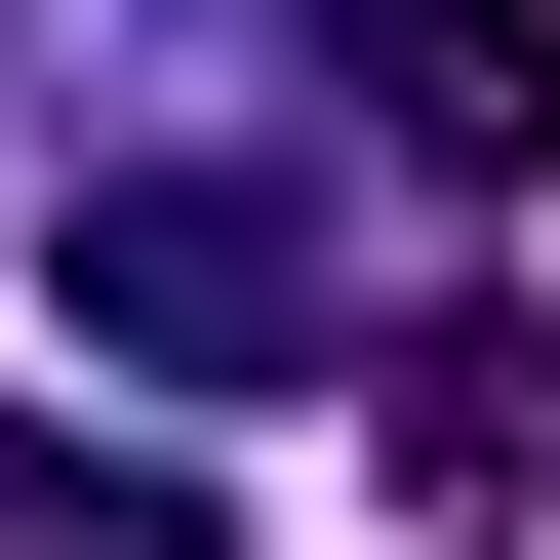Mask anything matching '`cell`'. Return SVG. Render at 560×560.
<instances>
[{
    "instance_id": "1",
    "label": "cell",
    "mask_w": 560,
    "mask_h": 560,
    "mask_svg": "<svg viewBox=\"0 0 560 560\" xmlns=\"http://www.w3.org/2000/svg\"><path fill=\"white\" fill-rule=\"evenodd\" d=\"M81 320H120L161 400H320V361H361L320 200H241V161H120V200H81Z\"/></svg>"
},
{
    "instance_id": "2",
    "label": "cell",
    "mask_w": 560,
    "mask_h": 560,
    "mask_svg": "<svg viewBox=\"0 0 560 560\" xmlns=\"http://www.w3.org/2000/svg\"><path fill=\"white\" fill-rule=\"evenodd\" d=\"M320 120L441 161V200H521V161H560V0H320Z\"/></svg>"
},
{
    "instance_id": "3",
    "label": "cell",
    "mask_w": 560,
    "mask_h": 560,
    "mask_svg": "<svg viewBox=\"0 0 560 560\" xmlns=\"http://www.w3.org/2000/svg\"><path fill=\"white\" fill-rule=\"evenodd\" d=\"M361 441H400V480H441V521H480V560H560V320H441V361H400V400H361Z\"/></svg>"
},
{
    "instance_id": "4",
    "label": "cell",
    "mask_w": 560,
    "mask_h": 560,
    "mask_svg": "<svg viewBox=\"0 0 560 560\" xmlns=\"http://www.w3.org/2000/svg\"><path fill=\"white\" fill-rule=\"evenodd\" d=\"M0 560H200V441H0Z\"/></svg>"
}]
</instances>
